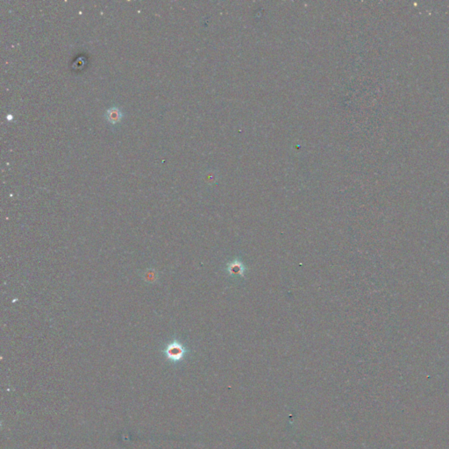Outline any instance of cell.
Returning a JSON list of instances; mask_svg holds the SVG:
<instances>
[{
    "mask_svg": "<svg viewBox=\"0 0 449 449\" xmlns=\"http://www.w3.org/2000/svg\"><path fill=\"white\" fill-rule=\"evenodd\" d=\"M243 270V265L241 264L240 262H238V261H235L233 263H230L228 266V271L231 274H234V275L239 274V275L242 276Z\"/></svg>",
    "mask_w": 449,
    "mask_h": 449,
    "instance_id": "cell-2",
    "label": "cell"
},
{
    "mask_svg": "<svg viewBox=\"0 0 449 449\" xmlns=\"http://www.w3.org/2000/svg\"><path fill=\"white\" fill-rule=\"evenodd\" d=\"M185 347L178 342L177 340H174L172 342L168 343L164 349V354L166 358L173 362L180 361L185 354Z\"/></svg>",
    "mask_w": 449,
    "mask_h": 449,
    "instance_id": "cell-1",
    "label": "cell"
}]
</instances>
